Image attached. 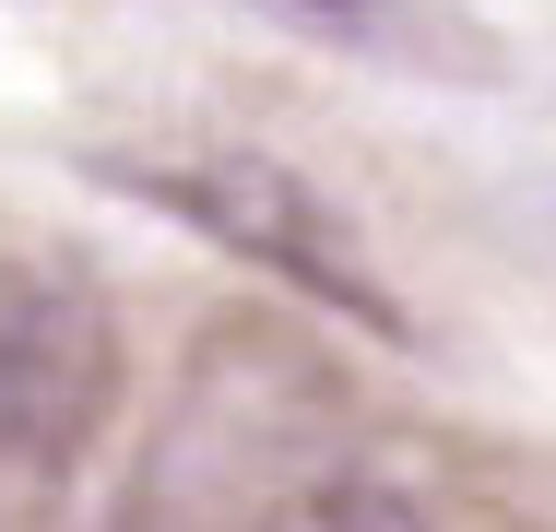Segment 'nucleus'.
<instances>
[{
  "mask_svg": "<svg viewBox=\"0 0 556 532\" xmlns=\"http://www.w3.org/2000/svg\"><path fill=\"white\" fill-rule=\"evenodd\" d=\"M118 415V308L84 261L0 249V532H60Z\"/></svg>",
  "mask_w": 556,
  "mask_h": 532,
  "instance_id": "f03ea898",
  "label": "nucleus"
},
{
  "mask_svg": "<svg viewBox=\"0 0 556 532\" xmlns=\"http://www.w3.org/2000/svg\"><path fill=\"white\" fill-rule=\"evenodd\" d=\"M308 12H343V24H355V12H379V0H308Z\"/></svg>",
  "mask_w": 556,
  "mask_h": 532,
  "instance_id": "39448f33",
  "label": "nucleus"
},
{
  "mask_svg": "<svg viewBox=\"0 0 556 532\" xmlns=\"http://www.w3.org/2000/svg\"><path fill=\"white\" fill-rule=\"evenodd\" d=\"M285 532H462V521H450L427 485H403V473H367V461H355V473H332V485H320Z\"/></svg>",
  "mask_w": 556,
  "mask_h": 532,
  "instance_id": "20e7f679",
  "label": "nucleus"
},
{
  "mask_svg": "<svg viewBox=\"0 0 556 532\" xmlns=\"http://www.w3.org/2000/svg\"><path fill=\"white\" fill-rule=\"evenodd\" d=\"M332 473H355V391L285 319H214L142 438L108 532H285Z\"/></svg>",
  "mask_w": 556,
  "mask_h": 532,
  "instance_id": "f257e3e1",
  "label": "nucleus"
},
{
  "mask_svg": "<svg viewBox=\"0 0 556 532\" xmlns=\"http://www.w3.org/2000/svg\"><path fill=\"white\" fill-rule=\"evenodd\" d=\"M142 190L166 213H190L202 237L225 249H249L273 284H296V296H320V308L367 319V331H403L391 308V284L355 261V237H343V213L296 178V166H273V154H154V166H130Z\"/></svg>",
  "mask_w": 556,
  "mask_h": 532,
  "instance_id": "7ed1b4c3",
  "label": "nucleus"
}]
</instances>
